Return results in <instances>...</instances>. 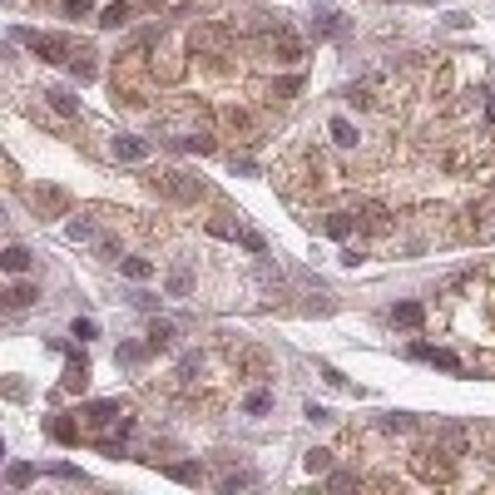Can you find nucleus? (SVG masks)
<instances>
[{
	"mask_svg": "<svg viewBox=\"0 0 495 495\" xmlns=\"http://www.w3.org/2000/svg\"><path fill=\"white\" fill-rule=\"evenodd\" d=\"M15 40H20V45H30V54H35V60H45V65H70L75 54H80L70 35H40V30H15Z\"/></svg>",
	"mask_w": 495,
	"mask_h": 495,
	"instance_id": "1",
	"label": "nucleus"
},
{
	"mask_svg": "<svg viewBox=\"0 0 495 495\" xmlns=\"http://www.w3.org/2000/svg\"><path fill=\"white\" fill-rule=\"evenodd\" d=\"M154 189H158V193H169L174 203H193V198L203 193V184H198V179H189V174H179V169H169L163 179H154Z\"/></svg>",
	"mask_w": 495,
	"mask_h": 495,
	"instance_id": "2",
	"label": "nucleus"
},
{
	"mask_svg": "<svg viewBox=\"0 0 495 495\" xmlns=\"http://www.w3.org/2000/svg\"><path fill=\"white\" fill-rule=\"evenodd\" d=\"M114 158H124V163H144V158H149V139H139V134H119V139H114Z\"/></svg>",
	"mask_w": 495,
	"mask_h": 495,
	"instance_id": "3",
	"label": "nucleus"
},
{
	"mask_svg": "<svg viewBox=\"0 0 495 495\" xmlns=\"http://www.w3.org/2000/svg\"><path fill=\"white\" fill-rule=\"evenodd\" d=\"M193 45H198V50H228V30H218V25H198V30H193Z\"/></svg>",
	"mask_w": 495,
	"mask_h": 495,
	"instance_id": "4",
	"label": "nucleus"
},
{
	"mask_svg": "<svg viewBox=\"0 0 495 495\" xmlns=\"http://www.w3.org/2000/svg\"><path fill=\"white\" fill-rule=\"evenodd\" d=\"M45 99H50L54 114H65V119H75V114H80V99H75L70 89H45Z\"/></svg>",
	"mask_w": 495,
	"mask_h": 495,
	"instance_id": "5",
	"label": "nucleus"
},
{
	"mask_svg": "<svg viewBox=\"0 0 495 495\" xmlns=\"http://www.w3.org/2000/svg\"><path fill=\"white\" fill-rule=\"evenodd\" d=\"M392 322H397V327H421V322H426V307H421V302H397V307H392Z\"/></svg>",
	"mask_w": 495,
	"mask_h": 495,
	"instance_id": "6",
	"label": "nucleus"
},
{
	"mask_svg": "<svg viewBox=\"0 0 495 495\" xmlns=\"http://www.w3.org/2000/svg\"><path fill=\"white\" fill-rule=\"evenodd\" d=\"M119 272H124V278H134V283H149V278H154V263H149V258H124Z\"/></svg>",
	"mask_w": 495,
	"mask_h": 495,
	"instance_id": "7",
	"label": "nucleus"
},
{
	"mask_svg": "<svg viewBox=\"0 0 495 495\" xmlns=\"http://www.w3.org/2000/svg\"><path fill=\"white\" fill-rule=\"evenodd\" d=\"M84 381H89V367H84V357H75L65 367V392H84Z\"/></svg>",
	"mask_w": 495,
	"mask_h": 495,
	"instance_id": "8",
	"label": "nucleus"
},
{
	"mask_svg": "<svg viewBox=\"0 0 495 495\" xmlns=\"http://www.w3.org/2000/svg\"><path fill=\"white\" fill-rule=\"evenodd\" d=\"M327 129H332V139H337L342 149H357V124H352V119H342V114H337Z\"/></svg>",
	"mask_w": 495,
	"mask_h": 495,
	"instance_id": "9",
	"label": "nucleus"
},
{
	"mask_svg": "<svg viewBox=\"0 0 495 495\" xmlns=\"http://www.w3.org/2000/svg\"><path fill=\"white\" fill-rule=\"evenodd\" d=\"M6 480H10V490H25V485L35 480V466H30V461H10V471H6Z\"/></svg>",
	"mask_w": 495,
	"mask_h": 495,
	"instance_id": "10",
	"label": "nucleus"
},
{
	"mask_svg": "<svg viewBox=\"0 0 495 495\" xmlns=\"http://www.w3.org/2000/svg\"><path fill=\"white\" fill-rule=\"evenodd\" d=\"M0 263H6V272H25V267H30V253H25L20 243H10L6 253H0Z\"/></svg>",
	"mask_w": 495,
	"mask_h": 495,
	"instance_id": "11",
	"label": "nucleus"
},
{
	"mask_svg": "<svg viewBox=\"0 0 495 495\" xmlns=\"http://www.w3.org/2000/svg\"><path fill=\"white\" fill-rule=\"evenodd\" d=\"M322 228H327V238H347L352 233V213H327Z\"/></svg>",
	"mask_w": 495,
	"mask_h": 495,
	"instance_id": "12",
	"label": "nucleus"
},
{
	"mask_svg": "<svg viewBox=\"0 0 495 495\" xmlns=\"http://www.w3.org/2000/svg\"><path fill=\"white\" fill-rule=\"evenodd\" d=\"M169 342H174V327H169V322H154V327H149V352H163Z\"/></svg>",
	"mask_w": 495,
	"mask_h": 495,
	"instance_id": "13",
	"label": "nucleus"
},
{
	"mask_svg": "<svg viewBox=\"0 0 495 495\" xmlns=\"http://www.w3.org/2000/svg\"><path fill=\"white\" fill-rule=\"evenodd\" d=\"M50 436H54V441H65V446H75V441H80L75 421H65V416H60V421H50Z\"/></svg>",
	"mask_w": 495,
	"mask_h": 495,
	"instance_id": "14",
	"label": "nucleus"
},
{
	"mask_svg": "<svg viewBox=\"0 0 495 495\" xmlns=\"http://www.w3.org/2000/svg\"><path fill=\"white\" fill-rule=\"evenodd\" d=\"M163 475H174V480H184V485H198V466H189V461H179V466H163Z\"/></svg>",
	"mask_w": 495,
	"mask_h": 495,
	"instance_id": "15",
	"label": "nucleus"
},
{
	"mask_svg": "<svg viewBox=\"0 0 495 495\" xmlns=\"http://www.w3.org/2000/svg\"><path fill=\"white\" fill-rule=\"evenodd\" d=\"M129 15H134V6H109L99 25H109V30H119V25H129Z\"/></svg>",
	"mask_w": 495,
	"mask_h": 495,
	"instance_id": "16",
	"label": "nucleus"
},
{
	"mask_svg": "<svg viewBox=\"0 0 495 495\" xmlns=\"http://www.w3.org/2000/svg\"><path fill=\"white\" fill-rule=\"evenodd\" d=\"M35 208H45V213H60V208H65V193H60V189H45V193H35Z\"/></svg>",
	"mask_w": 495,
	"mask_h": 495,
	"instance_id": "17",
	"label": "nucleus"
},
{
	"mask_svg": "<svg viewBox=\"0 0 495 495\" xmlns=\"http://www.w3.org/2000/svg\"><path fill=\"white\" fill-rule=\"evenodd\" d=\"M179 149H189V154H213V139H208V134H184Z\"/></svg>",
	"mask_w": 495,
	"mask_h": 495,
	"instance_id": "18",
	"label": "nucleus"
},
{
	"mask_svg": "<svg viewBox=\"0 0 495 495\" xmlns=\"http://www.w3.org/2000/svg\"><path fill=\"white\" fill-rule=\"evenodd\" d=\"M426 362H436L441 371H461V357H456V352H441V347H431V357H426Z\"/></svg>",
	"mask_w": 495,
	"mask_h": 495,
	"instance_id": "19",
	"label": "nucleus"
},
{
	"mask_svg": "<svg viewBox=\"0 0 495 495\" xmlns=\"http://www.w3.org/2000/svg\"><path fill=\"white\" fill-rule=\"evenodd\" d=\"M70 75H75V80H94V60H89L84 50H80L75 60H70Z\"/></svg>",
	"mask_w": 495,
	"mask_h": 495,
	"instance_id": "20",
	"label": "nucleus"
},
{
	"mask_svg": "<svg viewBox=\"0 0 495 495\" xmlns=\"http://www.w3.org/2000/svg\"><path fill=\"white\" fill-rule=\"evenodd\" d=\"M35 297H40V293H35V288H25V283H20V288H10V293H6V302H10V307H30V302H35Z\"/></svg>",
	"mask_w": 495,
	"mask_h": 495,
	"instance_id": "21",
	"label": "nucleus"
},
{
	"mask_svg": "<svg viewBox=\"0 0 495 495\" xmlns=\"http://www.w3.org/2000/svg\"><path fill=\"white\" fill-rule=\"evenodd\" d=\"M189 288H193V278H189V272L179 267L174 278H169V293H174V297H189Z\"/></svg>",
	"mask_w": 495,
	"mask_h": 495,
	"instance_id": "22",
	"label": "nucleus"
},
{
	"mask_svg": "<svg viewBox=\"0 0 495 495\" xmlns=\"http://www.w3.org/2000/svg\"><path fill=\"white\" fill-rule=\"evenodd\" d=\"M332 466V451H307V471L317 475V471H327Z\"/></svg>",
	"mask_w": 495,
	"mask_h": 495,
	"instance_id": "23",
	"label": "nucleus"
},
{
	"mask_svg": "<svg viewBox=\"0 0 495 495\" xmlns=\"http://www.w3.org/2000/svg\"><path fill=\"white\" fill-rule=\"evenodd\" d=\"M267 406H272V397H267V392H253V397H248V416H263Z\"/></svg>",
	"mask_w": 495,
	"mask_h": 495,
	"instance_id": "24",
	"label": "nucleus"
},
{
	"mask_svg": "<svg viewBox=\"0 0 495 495\" xmlns=\"http://www.w3.org/2000/svg\"><path fill=\"white\" fill-rule=\"evenodd\" d=\"M70 332H75L80 342H89V337H94V322H89V317H75V327H70Z\"/></svg>",
	"mask_w": 495,
	"mask_h": 495,
	"instance_id": "25",
	"label": "nucleus"
},
{
	"mask_svg": "<svg viewBox=\"0 0 495 495\" xmlns=\"http://www.w3.org/2000/svg\"><path fill=\"white\" fill-rule=\"evenodd\" d=\"M94 0H65V15H89Z\"/></svg>",
	"mask_w": 495,
	"mask_h": 495,
	"instance_id": "26",
	"label": "nucleus"
},
{
	"mask_svg": "<svg viewBox=\"0 0 495 495\" xmlns=\"http://www.w3.org/2000/svg\"><path fill=\"white\" fill-rule=\"evenodd\" d=\"M65 233H70V238H94V228H89V223H84V218H75V223H70V228H65Z\"/></svg>",
	"mask_w": 495,
	"mask_h": 495,
	"instance_id": "27",
	"label": "nucleus"
},
{
	"mask_svg": "<svg viewBox=\"0 0 495 495\" xmlns=\"http://www.w3.org/2000/svg\"><path fill=\"white\" fill-rule=\"evenodd\" d=\"M243 485H253V475H248V471H243V475H228V480H223V490H228V495H233V490H243Z\"/></svg>",
	"mask_w": 495,
	"mask_h": 495,
	"instance_id": "28",
	"label": "nucleus"
},
{
	"mask_svg": "<svg viewBox=\"0 0 495 495\" xmlns=\"http://www.w3.org/2000/svg\"><path fill=\"white\" fill-rule=\"evenodd\" d=\"M50 475H60V480H84L75 466H50Z\"/></svg>",
	"mask_w": 495,
	"mask_h": 495,
	"instance_id": "29",
	"label": "nucleus"
},
{
	"mask_svg": "<svg viewBox=\"0 0 495 495\" xmlns=\"http://www.w3.org/2000/svg\"><path fill=\"white\" fill-rule=\"evenodd\" d=\"M387 431H411V416H401V411H397V416H387Z\"/></svg>",
	"mask_w": 495,
	"mask_h": 495,
	"instance_id": "30",
	"label": "nucleus"
},
{
	"mask_svg": "<svg viewBox=\"0 0 495 495\" xmlns=\"http://www.w3.org/2000/svg\"><path fill=\"white\" fill-rule=\"evenodd\" d=\"M352 485H357V475H347V471L332 475V490H352Z\"/></svg>",
	"mask_w": 495,
	"mask_h": 495,
	"instance_id": "31",
	"label": "nucleus"
}]
</instances>
